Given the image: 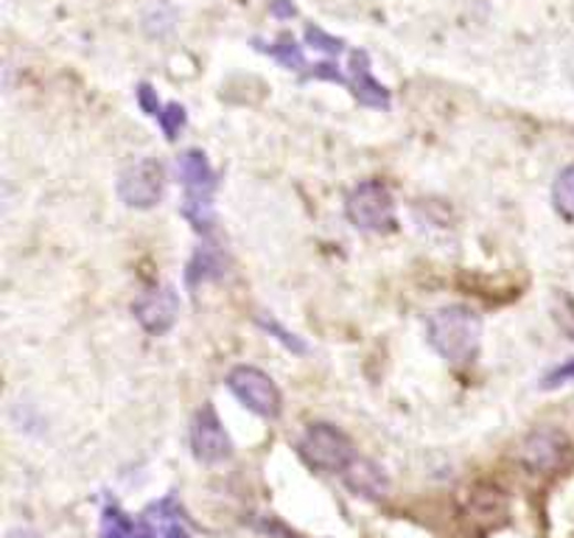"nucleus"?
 I'll return each mask as SVG.
<instances>
[{
	"label": "nucleus",
	"mask_w": 574,
	"mask_h": 538,
	"mask_svg": "<svg viewBox=\"0 0 574 538\" xmlns=\"http://www.w3.org/2000/svg\"><path fill=\"white\" fill-rule=\"evenodd\" d=\"M466 521L474 532H488L508 521V496L493 485H479L466 503Z\"/></svg>",
	"instance_id": "9d476101"
},
{
	"label": "nucleus",
	"mask_w": 574,
	"mask_h": 538,
	"mask_svg": "<svg viewBox=\"0 0 574 538\" xmlns=\"http://www.w3.org/2000/svg\"><path fill=\"white\" fill-rule=\"evenodd\" d=\"M160 532L151 527L149 519L132 521L121 508L107 505L102 516V538H158Z\"/></svg>",
	"instance_id": "ddd939ff"
},
{
	"label": "nucleus",
	"mask_w": 574,
	"mask_h": 538,
	"mask_svg": "<svg viewBox=\"0 0 574 538\" xmlns=\"http://www.w3.org/2000/svg\"><path fill=\"white\" fill-rule=\"evenodd\" d=\"M300 452L311 466L326 474H344L357 460L351 437L333 424H322V421L306 426L300 437Z\"/></svg>",
	"instance_id": "20e7f679"
},
{
	"label": "nucleus",
	"mask_w": 574,
	"mask_h": 538,
	"mask_svg": "<svg viewBox=\"0 0 574 538\" xmlns=\"http://www.w3.org/2000/svg\"><path fill=\"white\" fill-rule=\"evenodd\" d=\"M552 202L566 222H574V163L557 175L555 186H552Z\"/></svg>",
	"instance_id": "2eb2a0df"
},
{
	"label": "nucleus",
	"mask_w": 574,
	"mask_h": 538,
	"mask_svg": "<svg viewBox=\"0 0 574 538\" xmlns=\"http://www.w3.org/2000/svg\"><path fill=\"white\" fill-rule=\"evenodd\" d=\"M261 51H266V54L273 56V60H278L280 65L289 67V71H300L302 65H306V56H302V49L300 45L291 40L289 34H284L275 45H269V49H264V45H258Z\"/></svg>",
	"instance_id": "dca6fc26"
},
{
	"label": "nucleus",
	"mask_w": 574,
	"mask_h": 538,
	"mask_svg": "<svg viewBox=\"0 0 574 538\" xmlns=\"http://www.w3.org/2000/svg\"><path fill=\"white\" fill-rule=\"evenodd\" d=\"M191 449H194V457L205 466H219L224 460L233 457V441H230L227 430L219 421L216 410L211 404L202 407L194 415V424H191Z\"/></svg>",
	"instance_id": "6e6552de"
},
{
	"label": "nucleus",
	"mask_w": 574,
	"mask_h": 538,
	"mask_svg": "<svg viewBox=\"0 0 574 538\" xmlns=\"http://www.w3.org/2000/svg\"><path fill=\"white\" fill-rule=\"evenodd\" d=\"M166 175L163 166L158 160H135L118 177V197L124 200V205L138 208V211H149L160 202L163 197Z\"/></svg>",
	"instance_id": "0eeeda50"
},
{
	"label": "nucleus",
	"mask_w": 574,
	"mask_h": 538,
	"mask_svg": "<svg viewBox=\"0 0 574 538\" xmlns=\"http://www.w3.org/2000/svg\"><path fill=\"white\" fill-rule=\"evenodd\" d=\"M482 342V320L468 306H446L429 317V345L451 365H471Z\"/></svg>",
	"instance_id": "f257e3e1"
},
{
	"label": "nucleus",
	"mask_w": 574,
	"mask_h": 538,
	"mask_svg": "<svg viewBox=\"0 0 574 538\" xmlns=\"http://www.w3.org/2000/svg\"><path fill=\"white\" fill-rule=\"evenodd\" d=\"M222 259L213 253L211 247H202L196 253V259L191 261V270H188V281L196 284V281H208V278H219L222 275Z\"/></svg>",
	"instance_id": "f3484780"
},
{
	"label": "nucleus",
	"mask_w": 574,
	"mask_h": 538,
	"mask_svg": "<svg viewBox=\"0 0 574 538\" xmlns=\"http://www.w3.org/2000/svg\"><path fill=\"white\" fill-rule=\"evenodd\" d=\"M258 326L264 328L266 334H273V337L278 339V342H284L286 348H289V351H295V354H306V351H309V348H306V342H302V339L297 337V334L286 331V328L280 326L278 320H266V317H258Z\"/></svg>",
	"instance_id": "6ab92c4d"
},
{
	"label": "nucleus",
	"mask_w": 574,
	"mask_h": 538,
	"mask_svg": "<svg viewBox=\"0 0 574 538\" xmlns=\"http://www.w3.org/2000/svg\"><path fill=\"white\" fill-rule=\"evenodd\" d=\"M306 43H309L311 49L326 51V54H333V56L342 54V51H344L342 40H337V36L326 34V31H322V29H315V25H309V29H306Z\"/></svg>",
	"instance_id": "aec40b11"
},
{
	"label": "nucleus",
	"mask_w": 574,
	"mask_h": 538,
	"mask_svg": "<svg viewBox=\"0 0 574 538\" xmlns=\"http://www.w3.org/2000/svg\"><path fill=\"white\" fill-rule=\"evenodd\" d=\"M177 175L185 188V205L182 213L194 230L208 233L213 228V191H216V171L208 163L205 151L188 149L177 160Z\"/></svg>",
	"instance_id": "f03ea898"
},
{
	"label": "nucleus",
	"mask_w": 574,
	"mask_h": 538,
	"mask_svg": "<svg viewBox=\"0 0 574 538\" xmlns=\"http://www.w3.org/2000/svg\"><path fill=\"white\" fill-rule=\"evenodd\" d=\"M227 388L249 412L261 418L275 421L280 410H284V395H280L278 384L261 368H253V365H238V368L230 370Z\"/></svg>",
	"instance_id": "39448f33"
},
{
	"label": "nucleus",
	"mask_w": 574,
	"mask_h": 538,
	"mask_svg": "<svg viewBox=\"0 0 574 538\" xmlns=\"http://www.w3.org/2000/svg\"><path fill=\"white\" fill-rule=\"evenodd\" d=\"M138 104L146 115H151V118H160V113H163V107H160L158 102V93L151 91L149 85L138 87Z\"/></svg>",
	"instance_id": "4be33fe9"
},
{
	"label": "nucleus",
	"mask_w": 574,
	"mask_h": 538,
	"mask_svg": "<svg viewBox=\"0 0 574 538\" xmlns=\"http://www.w3.org/2000/svg\"><path fill=\"white\" fill-rule=\"evenodd\" d=\"M344 483L351 490L370 496V499H384L390 494L387 474L381 472L375 463H370V460H353L351 468L344 472Z\"/></svg>",
	"instance_id": "f8f14e48"
},
{
	"label": "nucleus",
	"mask_w": 574,
	"mask_h": 538,
	"mask_svg": "<svg viewBox=\"0 0 574 538\" xmlns=\"http://www.w3.org/2000/svg\"><path fill=\"white\" fill-rule=\"evenodd\" d=\"M348 85L353 87V96H357L359 104H364V107L390 109V91L381 85V82L373 80L370 60L364 51H353L351 54V76H348Z\"/></svg>",
	"instance_id": "9b49d317"
},
{
	"label": "nucleus",
	"mask_w": 574,
	"mask_h": 538,
	"mask_svg": "<svg viewBox=\"0 0 574 538\" xmlns=\"http://www.w3.org/2000/svg\"><path fill=\"white\" fill-rule=\"evenodd\" d=\"M344 213H348L353 228L364 230V233L387 236V233H393L398 228L395 200L390 194V188L381 180L359 182L351 194H348V200H344Z\"/></svg>",
	"instance_id": "7ed1b4c3"
},
{
	"label": "nucleus",
	"mask_w": 574,
	"mask_h": 538,
	"mask_svg": "<svg viewBox=\"0 0 574 538\" xmlns=\"http://www.w3.org/2000/svg\"><path fill=\"white\" fill-rule=\"evenodd\" d=\"M568 457H572V441L566 437V432L555 430V426L530 432L519 446L521 466L530 474L561 472L568 463Z\"/></svg>",
	"instance_id": "423d86ee"
},
{
	"label": "nucleus",
	"mask_w": 574,
	"mask_h": 538,
	"mask_svg": "<svg viewBox=\"0 0 574 538\" xmlns=\"http://www.w3.org/2000/svg\"><path fill=\"white\" fill-rule=\"evenodd\" d=\"M568 381H574V359H568V362L557 365L552 373H546V379L541 381V388L544 390H557L563 388V384H568Z\"/></svg>",
	"instance_id": "412c9836"
},
{
	"label": "nucleus",
	"mask_w": 574,
	"mask_h": 538,
	"mask_svg": "<svg viewBox=\"0 0 574 538\" xmlns=\"http://www.w3.org/2000/svg\"><path fill=\"white\" fill-rule=\"evenodd\" d=\"M273 14L275 18H280V20H286V18H295L297 14V9H295V3H291V0H273Z\"/></svg>",
	"instance_id": "5701e85b"
},
{
	"label": "nucleus",
	"mask_w": 574,
	"mask_h": 538,
	"mask_svg": "<svg viewBox=\"0 0 574 538\" xmlns=\"http://www.w3.org/2000/svg\"><path fill=\"white\" fill-rule=\"evenodd\" d=\"M146 519L160 532V538H194L191 530H188V521L182 516L180 505L174 499H160L158 505H151L146 510Z\"/></svg>",
	"instance_id": "4468645a"
},
{
	"label": "nucleus",
	"mask_w": 574,
	"mask_h": 538,
	"mask_svg": "<svg viewBox=\"0 0 574 538\" xmlns=\"http://www.w3.org/2000/svg\"><path fill=\"white\" fill-rule=\"evenodd\" d=\"M7 538H43V536L34 530H25V527H18V530H9Z\"/></svg>",
	"instance_id": "b1692460"
},
{
	"label": "nucleus",
	"mask_w": 574,
	"mask_h": 538,
	"mask_svg": "<svg viewBox=\"0 0 574 538\" xmlns=\"http://www.w3.org/2000/svg\"><path fill=\"white\" fill-rule=\"evenodd\" d=\"M132 315L140 323V328L155 337H163L166 331H171L180 317V297L171 286H160V289L144 292L138 300L132 303Z\"/></svg>",
	"instance_id": "1a4fd4ad"
},
{
	"label": "nucleus",
	"mask_w": 574,
	"mask_h": 538,
	"mask_svg": "<svg viewBox=\"0 0 574 538\" xmlns=\"http://www.w3.org/2000/svg\"><path fill=\"white\" fill-rule=\"evenodd\" d=\"M158 122H160V127H163L166 138L174 140L177 135H180V129L188 124L185 107H182V104H177V102H174V104H166Z\"/></svg>",
	"instance_id": "a211bd4d"
}]
</instances>
